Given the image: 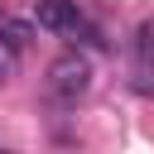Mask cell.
<instances>
[{
	"instance_id": "obj_1",
	"label": "cell",
	"mask_w": 154,
	"mask_h": 154,
	"mask_svg": "<svg viewBox=\"0 0 154 154\" xmlns=\"http://www.w3.org/2000/svg\"><path fill=\"white\" fill-rule=\"evenodd\" d=\"M48 91H53V101L77 106V101L91 91V63H87V53H77V48L58 53V58L48 63Z\"/></svg>"
},
{
	"instance_id": "obj_2",
	"label": "cell",
	"mask_w": 154,
	"mask_h": 154,
	"mask_svg": "<svg viewBox=\"0 0 154 154\" xmlns=\"http://www.w3.org/2000/svg\"><path fill=\"white\" fill-rule=\"evenodd\" d=\"M34 24L48 29V34H77L87 24V14H82L77 0H38L34 5Z\"/></svg>"
},
{
	"instance_id": "obj_3",
	"label": "cell",
	"mask_w": 154,
	"mask_h": 154,
	"mask_svg": "<svg viewBox=\"0 0 154 154\" xmlns=\"http://www.w3.org/2000/svg\"><path fill=\"white\" fill-rule=\"evenodd\" d=\"M0 43L14 48V53H24V48L34 43V24H29V19H10V14H0Z\"/></svg>"
},
{
	"instance_id": "obj_4",
	"label": "cell",
	"mask_w": 154,
	"mask_h": 154,
	"mask_svg": "<svg viewBox=\"0 0 154 154\" xmlns=\"http://www.w3.org/2000/svg\"><path fill=\"white\" fill-rule=\"evenodd\" d=\"M135 67H154V19L135 29Z\"/></svg>"
},
{
	"instance_id": "obj_5",
	"label": "cell",
	"mask_w": 154,
	"mask_h": 154,
	"mask_svg": "<svg viewBox=\"0 0 154 154\" xmlns=\"http://www.w3.org/2000/svg\"><path fill=\"white\" fill-rule=\"evenodd\" d=\"M130 91L135 96H154V67H130Z\"/></svg>"
},
{
	"instance_id": "obj_6",
	"label": "cell",
	"mask_w": 154,
	"mask_h": 154,
	"mask_svg": "<svg viewBox=\"0 0 154 154\" xmlns=\"http://www.w3.org/2000/svg\"><path fill=\"white\" fill-rule=\"evenodd\" d=\"M72 38H82V43H87V48H111V43H106V34H101V29H96V24H82V29H77V34H72Z\"/></svg>"
},
{
	"instance_id": "obj_7",
	"label": "cell",
	"mask_w": 154,
	"mask_h": 154,
	"mask_svg": "<svg viewBox=\"0 0 154 154\" xmlns=\"http://www.w3.org/2000/svg\"><path fill=\"white\" fill-rule=\"evenodd\" d=\"M14 67H19V53L0 43V82H5V77H14Z\"/></svg>"
},
{
	"instance_id": "obj_8",
	"label": "cell",
	"mask_w": 154,
	"mask_h": 154,
	"mask_svg": "<svg viewBox=\"0 0 154 154\" xmlns=\"http://www.w3.org/2000/svg\"><path fill=\"white\" fill-rule=\"evenodd\" d=\"M0 154H14V149H5V144H0Z\"/></svg>"
}]
</instances>
